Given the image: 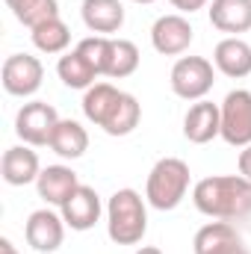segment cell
I'll return each mask as SVG.
<instances>
[{
  "mask_svg": "<svg viewBox=\"0 0 251 254\" xmlns=\"http://www.w3.org/2000/svg\"><path fill=\"white\" fill-rule=\"evenodd\" d=\"M181 15H192V12H198V9H204V6H210V0H169Z\"/></svg>",
  "mask_w": 251,
  "mask_h": 254,
  "instance_id": "26",
  "label": "cell"
},
{
  "mask_svg": "<svg viewBox=\"0 0 251 254\" xmlns=\"http://www.w3.org/2000/svg\"><path fill=\"white\" fill-rule=\"evenodd\" d=\"M237 166H240V175H243L246 181H251V145L240 148V160H237Z\"/></svg>",
  "mask_w": 251,
  "mask_h": 254,
  "instance_id": "27",
  "label": "cell"
},
{
  "mask_svg": "<svg viewBox=\"0 0 251 254\" xmlns=\"http://www.w3.org/2000/svg\"><path fill=\"white\" fill-rule=\"evenodd\" d=\"M0 254H21V252L12 246V240H9V237H3V240H0Z\"/></svg>",
  "mask_w": 251,
  "mask_h": 254,
  "instance_id": "29",
  "label": "cell"
},
{
  "mask_svg": "<svg viewBox=\"0 0 251 254\" xmlns=\"http://www.w3.org/2000/svg\"><path fill=\"white\" fill-rule=\"evenodd\" d=\"M0 175L9 187H27V184H36L39 175H42V163H39V154L33 151V145H12L3 151V160H0Z\"/></svg>",
  "mask_w": 251,
  "mask_h": 254,
  "instance_id": "12",
  "label": "cell"
},
{
  "mask_svg": "<svg viewBox=\"0 0 251 254\" xmlns=\"http://www.w3.org/2000/svg\"><path fill=\"white\" fill-rule=\"evenodd\" d=\"M189 184H192V172H189L187 160H181V157H163L148 172L145 201L154 210L169 213V210L181 207V201L187 198V192H189Z\"/></svg>",
  "mask_w": 251,
  "mask_h": 254,
  "instance_id": "3",
  "label": "cell"
},
{
  "mask_svg": "<svg viewBox=\"0 0 251 254\" xmlns=\"http://www.w3.org/2000/svg\"><path fill=\"white\" fill-rule=\"evenodd\" d=\"M107 234L116 246H139L148 234V201L136 190H116L107 201Z\"/></svg>",
  "mask_w": 251,
  "mask_h": 254,
  "instance_id": "2",
  "label": "cell"
},
{
  "mask_svg": "<svg viewBox=\"0 0 251 254\" xmlns=\"http://www.w3.org/2000/svg\"><path fill=\"white\" fill-rule=\"evenodd\" d=\"M80 187V178L71 166H45L39 181H36V190H39V198L48 204V207H63L68 201V195Z\"/></svg>",
  "mask_w": 251,
  "mask_h": 254,
  "instance_id": "15",
  "label": "cell"
},
{
  "mask_svg": "<svg viewBox=\"0 0 251 254\" xmlns=\"http://www.w3.org/2000/svg\"><path fill=\"white\" fill-rule=\"evenodd\" d=\"M0 80H3L6 95H12V98H33L42 89L45 65H42L39 57H33V54H12L3 63Z\"/></svg>",
  "mask_w": 251,
  "mask_h": 254,
  "instance_id": "6",
  "label": "cell"
},
{
  "mask_svg": "<svg viewBox=\"0 0 251 254\" xmlns=\"http://www.w3.org/2000/svg\"><path fill=\"white\" fill-rule=\"evenodd\" d=\"M57 157L63 160H80L86 151H89V133L86 127L74 119H60V125L51 136V145H48Z\"/></svg>",
  "mask_w": 251,
  "mask_h": 254,
  "instance_id": "18",
  "label": "cell"
},
{
  "mask_svg": "<svg viewBox=\"0 0 251 254\" xmlns=\"http://www.w3.org/2000/svg\"><path fill=\"white\" fill-rule=\"evenodd\" d=\"M57 125H60V113L48 101H30L15 116V133H18V139L24 145H33V148L51 145V136H54Z\"/></svg>",
  "mask_w": 251,
  "mask_h": 254,
  "instance_id": "5",
  "label": "cell"
},
{
  "mask_svg": "<svg viewBox=\"0 0 251 254\" xmlns=\"http://www.w3.org/2000/svg\"><path fill=\"white\" fill-rule=\"evenodd\" d=\"M30 36H33L36 51L51 54V57L54 54H65L68 45H71V30H68V24H65L60 15L51 18V21H45V24H39V27H33Z\"/></svg>",
  "mask_w": 251,
  "mask_h": 254,
  "instance_id": "21",
  "label": "cell"
},
{
  "mask_svg": "<svg viewBox=\"0 0 251 254\" xmlns=\"http://www.w3.org/2000/svg\"><path fill=\"white\" fill-rule=\"evenodd\" d=\"M133 254H163V249H157V246H139Z\"/></svg>",
  "mask_w": 251,
  "mask_h": 254,
  "instance_id": "30",
  "label": "cell"
},
{
  "mask_svg": "<svg viewBox=\"0 0 251 254\" xmlns=\"http://www.w3.org/2000/svg\"><path fill=\"white\" fill-rule=\"evenodd\" d=\"M133 3H139V6H148V3H157V0H133Z\"/></svg>",
  "mask_w": 251,
  "mask_h": 254,
  "instance_id": "31",
  "label": "cell"
},
{
  "mask_svg": "<svg viewBox=\"0 0 251 254\" xmlns=\"http://www.w3.org/2000/svg\"><path fill=\"white\" fill-rule=\"evenodd\" d=\"M222 110V139L234 148L251 145V92L234 89L219 104Z\"/></svg>",
  "mask_w": 251,
  "mask_h": 254,
  "instance_id": "7",
  "label": "cell"
},
{
  "mask_svg": "<svg viewBox=\"0 0 251 254\" xmlns=\"http://www.w3.org/2000/svg\"><path fill=\"white\" fill-rule=\"evenodd\" d=\"M6 6L12 9L18 24H24L30 30L60 15V3L57 0H6Z\"/></svg>",
  "mask_w": 251,
  "mask_h": 254,
  "instance_id": "24",
  "label": "cell"
},
{
  "mask_svg": "<svg viewBox=\"0 0 251 254\" xmlns=\"http://www.w3.org/2000/svg\"><path fill=\"white\" fill-rule=\"evenodd\" d=\"M240 231L234 228V222H222V219H213L207 222L204 228H198L195 240H192V249L195 254H219L222 249L240 243Z\"/></svg>",
  "mask_w": 251,
  "mask_h": 254,
  "instance_id": "19",
  "label": "cell"
},
{
  "mask_svg": "<svg viewBox=\"0 0 251 254\" xmlns=\"http://www.w3.org/2000/svg\"><path fill=\"white\" fill-rule=\"evenodd\" d=\"M57 74H60V80H63L68 89H89V86H95V80H98V71L89 65V60L74 48V51H65L63 57H60V63H57Z\"/></svg>",
  "mask_w": 251,
  "mask_h": 254,
  "instance_id": "20",
  "label": "cell"
},
{
  "mask_svg": "<svg viewBox=\"0 0 251 254\" xmlns=\"http://www.w3.org/2000/svg\"><path fill=\"white\" fill-rule=\"evenodd\" d=\"M213 65L219 74L231 80H243L251 74V45L243 36H225L213 48Z\"/></svg>",
  "mask_w": 251,
  "mask_h": 254,
  "instance_id": "13",
  "label": "cell"
},
{
  "mask_svg": "<svg viewBox=\"0 0 251 254\" xmlns=\"http://www.w3.org/2000/svg\"><path fill=\"white\" fill-rule=\"evenodd\" d=\"M192 204L198 213L222 222L251 216V181L243 175H210L192 187Z\"/></svg>",
  "mask_w": 251,
  "mask_h": 254,
  "instance_id": "1",
  "label": "cell"
},
{
  "mask_svg": "<svg viewBox=\"0 0 251 254\" xmlns=\"http://www.w3.org/2000/svg\"><path fill=\"white\" fill-rule=\"evenodd\" d=\"M219 254H251V252L246 249V246H243V240H240V243H234V246H228V249H222Z\"/></svg>",
  "mask_w": 251,
  "mask_h": 254,
  "instance_id": "28",
  "label": "cell"
},
{
  "mask_svg": "<svg viewBox=\"0 0 251 254\" xmlns=\"http://www.w3.org/2000/svg\"><path fill=\"white\" fill-rule=\"evenodd\" d=\"M142 122V104L130 95V92H122V101L119 107L113 110L110 122L104 125V133L107 136H130Z\"/></svg>",
  "mask_w": 251,
  "mask_h": 254,
  "instance_id": "22",
  "label": "cell"
},
{
  "mask_svg": "<svg viewBox=\"0 0 251 254\" xmlns=\"http://www.w3.org/2000/svg\"><path fill=\"white\" fill-rule=\"evenodd\" d=\"M172 92L181 101H204L216 83V65L210 63L207 57H181L178 63L172 65L169 74Z\"/></svg>",
  "mask_w": 251,
  "mask_h": 254,
  "instance_id": "4",
  "label": "cell"
},
{
  "mask_svg": "<svg viewBox=\"0 0 251 254\" xmlns=\"http://www.w3.org/2000/svg\"><path fill=\"white\" fill-rule=\"evenodd\" d=\"M60 213H63L65 225H68L71 231H80V234H83V231H92V228L101 222L104 204H101V195L92 190V187L80 184L77 190L68 195V201L60 207Z\"/></svg>",
  "mask_w": 251,
  "mask_h": 254,
  "instance_id": "10",
  "label": "cell"
},
{
  "mask_svg": "<svg viewBox=\"0 0 251 254\" xmlns=\"http://www.w3.org/2000/svg\"><path fill=\"white\" fill-rule=\"evenodd\" d=\"M80 15L92 36H113L125 27V3L122 0H83Z\"/></svg>",
  "mask_w": 251,
  "mask_h": 254,
  "instance_id": "14",
  "label": "cell"
},
{
  "mask_svg": "<svg viewBox=\"0 0 251 254\" xmlns=\"http://www.w3.org/2000/svg\"><path fill=\"white\" fill-rule=\"evenodd\" d=\"M65 219L63 213L51 210V207H42V210H33L27 225H24V240L33 252L39 254H54L60 252V246L65 243Z\"/></svg>",
  "mask_w": 251,
  "mask_h": 254,
  "instance_id": "8",
  "label": "cell"
},
{
  "mask_svg": "<svg viewBox=\"0 0 251 254\" xmlns=\"http://www.w3.org/2000/svg\"><path fill=\"white\" fill-rule=\"evenodd\" d=\"M184 136L192 145H207L222 136V110L213 101H195L184 116Z\"/></svg>",
  "mask_w": 251,
  "mask_h": 254,
  "instance_id": "11",
  "label": "cell"
},
{
  "mask_svg": "<svg viewBox=\"0 0 251 254\" xmlns=\"http://www.w3.org/2000/svg\"><path fill=\"white\" fill-rule=\"evenodd\" d=\"M192 39H195V30H192L189 18L181 15V12L160 15L154 21V27H151V45L163 57H181V54H187Z\"/></svg>",
  "mask_w": 251,
  "mask_h": 254,
  "instance_id": "9",
  "label": "cell"
},
{
  "mask_svg": "<svg viewBox=\"0 0 251 254\" xmlns=\"http://www.w3.org/2000/svg\"><path fill=\"white\" fill-rule=\"evenodd\" d=\"M110 42L113 36H86L80 39L77 51L89 60V65L98 71V77H107V65H110Z\"/></svg>",
  "mask_w": 251,
  "mask_h": 254,
  "instance_id": "25",
  "label": "cell"
},
{
  "mask_svg": "<svg viewBox=\"0 0 251 254\" xmlns=\"http://www.w3.org/2000/svg\"><path fill=\"white\" fill-rule=\"evenodd\" d=\"M119 101H122V89H116L113 83H95V86H89L86 89V95H83V116H86V122H92L95 127H101L110 122V116H113V110L119 107Z\"/></svg>",
  "mask_w": 251,
  "mask_h": 254,
  "instance_id": "17",
  "label": "cell"
},
{
  "mask_svg": "<svg viewBox=\"0 0 251 254\" xmlns=\"http://www.w3.org/2000/svg\"><path fill=\"white\" fill-rule=\"evenodd\" d=\"M139 48L130 39H113L110 42V65H107V77L110 80H125L130 74H136L139 68Z\"/></svg>",
  "mask_w": 251,
  "mask_h": 254,
  "instance_id": "23",
  "label": "cell"
},
{
  "mask_svg": "<svg viewBox=\"0 0 251 254\" xmlns=\"http://www.w3.org/2000/svg\"><path fill=\"white\" fill-rule=\"evenodd\" d=\"M207 15L219 33L240 36L251 30V0H210Z\"/></svg>",
  "mask_w": 251,
  "mask_h": 254,
  "instance_id": "16",
  "label": "cell"
}]
</instances>
